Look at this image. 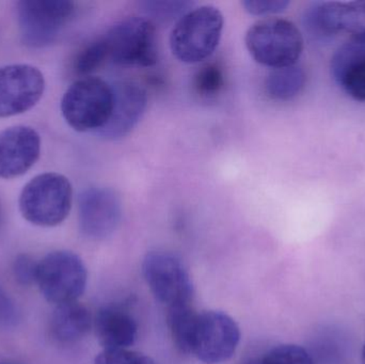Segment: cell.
I'll list each match as a JSON object with an SVG mask.
<instances>
[{
  "label": "cell",
  "instance_id": "cell-30",
  "mask_svg": "<svg viewBox=\"0 0 365 364\" xmlns=\"http://www.w3.org/2000/svg\"><path fill=\"white\" fill-rule=\"evenodd\" d=\"M0 364H21V363H9V361H4V363H0Z\"/></svg>",
  "mask_w": 365,
  "mask_h": 364
},
{
  "label": "cell",
  "instance_id": "cell-29",
  "mask_svg": "<svg viewBox=\"0 0 365 364\" xmlns=\"http://www.w3.org/2000/svg\"><path fill=\"white\" fill-rule=\"evenodd\" d=\"M362 364H365V345L364 350H362Z\"/></svg>",
  "mask_w": 365,
  "mask_h": 364
},
{
  "label": "cell",
  "instance_id": "cell-25",
  "mask_svg": "<svg viewBox=\"0 0 365 364\" xmlns=\"http://www.w3.org/2000/svg\"><path fill=\"white\" fill-rule=\"evenodd\" d=\"M38 262L28 254H19L13 263L15 280L21 286H30L36 284Z\"/></svg>",
  "mask_w": 365,
  "mask_h": 364
},
{
  "label": "cell",
  "instance_id": "cell-17",
  "mask_svg": "<svg viewBox=\"0 0 365 364\" xmlns=\"http://www.w3.org/2000/svg\"><path fill=\"white\" fill-rule=\"evenodd\" d=\"M92 328L93 318L83 303L73 301L56 306L51 318V331L60 343H76L87 337Z\"/></svg>",
  "mask_w": 365,
  "mask_h": 364
},
{
  "label": "cell",
  "instance_id": "cell-1",
  "mask_svg": "<svg viewBox=\"0 0 365 364\" xmlns=\"http://www.w3.org/2000/svg\"><path fill=\"white\" fill-rule=\"evenodd\" d=\"M72 200V185L64 175L43 173L28 182L21 190L19 211L30 224L51 228L66 219Z\"/></svg>",
  "mask_w": 365,
  "mask_h": 364
},
{
  "label": "cell",
  "instance_id": "cell-7",
  "mask_svg": "<svg viewBox=\"0 0 365 364\" xmlns=\"http://www.w3.org/2000/svg\"><path fill=\"white\" fill-rule=\"evenodd\" d=\"M240 342V329L231 316L204 311L195 316L189 355L205 364H220L233 357Z\"/></svg>",
  "mask_w": 365,
  "mask_h": 364
},
{
  "label": "cell",
  "instance_id": "cell-10",
  "mask_svg": "<svg viewBox=\"0 0 365 364\" xmlns=\"http://www.w3.org/2000/svg\"><path fill=\"white\" fill-rule=\"evenodd\" d=\"M45 90L42 72L30 64L0 68V118L21 115L36 106Z\"/></svg>",
  "mask_w": 365,
  "mask_h": 364
},
{
  "label": "cell",
  "instance_id": "cell-24",
  "mask_svg": "<svg viewBox=\"0 0 365 364\" xmlns=\"http://www.w3.org/2000/svg\"><path fill=\"white\" fill-rule=\"evenodd\" d=\"M94 364H156L153 359L130 350H104L96 356Z\"/></svg>",
  "mask_w": 365,
  "mask_h": 364
},
{
  "label": "cell",
  "instance_id": "cell-5",
  "mask_svg": "<svg viewBox=\"0 0 365 364\" xmlns=\"http://www.w3.org/2000/svg\"><path fill=\"white\" fill-rule=\"evenodd\" d=\"M87 281L86 265L74 252L57 250L38 262L36 284L43 297L53 305L78 301Z\"/></svg>",
  "mask_w": 365,
  "mask_h": 364
},
{
  "label": "cell",
  "instance_id": "cell-6",
  "mask_svg": "<svg viewBox=\"0 0 365 364\" xmlns=\"http://www.w3.org/2000/svg\"><path fill=\"white\" fill-rule=\"evenodd\" d=\"M108 56L121 66H152L158 62V40L153 21L132 16L115 24L104 36Z\"/></svg>",
  "mask_w": 365,
  "mask_h": 364
},
{
  "label": "cell",
  "instance_id": "cell-21",
  "mask_svg": "<svg viewBox=\"0 0 365 364\" xmlns=\"http://www.w3.org/2000/svg\"><path fill=\"white\" fill-rule=\"evenodd\" d=\"M107 58H109V56L105 38H98L79 51L75 60V71L77 74L87 77V75L98 70Z\"/></svg>",
  "mask_w": 365,
  "mask_h": 364
},
{
  "label": "cell",
  "instance_id": "cell-20",
  "mask_svg": "<svg viewBox=\"0 0 365 364\" xmlns=\"http://www.w3.org/2000/svg\"><path fill=\"white\" fill-rule=\"evenodd\" d=\"M225 85V73L217 63L204 64L195 75L193 87L201 98H212L220 93Z\"/></svg>",
  "mask_w": 365,
  "mask_h": 364
},
{
  "label": "cell",
  "instance_id": "cell-22",
  "mask_svg": "<svg viewBox=\"0 0 365 364\" xmlns=\"http://www.w3.org/2000/svg\"><path fill=\"white\" fill-rule=\"evenodd\" d=\"M261 364H315L308 350L294 344L272 348L262 356Z\"/></svg>",
  "mask_w": 365,
  "mask_h": 364
},
{
  "label": "cell",
  "instance_id": "cell-3",
  "mask_svg": "<svg viewBox=\"0 0 365 364\" xmlns=\"http://www.w3.org/2000/svg\"><path fill=\"white\" fill-rule=\"evenodd\" d=\"M253 59L272 68L295 66L304 51V38L295 24L269 17L253 24L245 38Z\"/></svg>",
  "mask_w": 365,
  "mask_h": 364
},
{
  "label": "cell",
  "instance_id": "cell-12",
  "mask_svg": "<svg viewBox=\"0 0 365 364\" xmlns=\"http://www.w3.org/2000/svg\"><path fill=\"white\" fill-rule=\"evenodd\" d=\"M79 227L81 232L91 239H105L110 236L122 217L121 201L108 188H90L78 200Z\"/></svg>",
  "mask_w": 365,
  "mask_h": 364
},
{
  "label": "cell",
  "instance_id": "cell-2",
  "mask_svg": "<svg viewBox=\"0 0 365 364\" xmlns=\"http://www.w3.org/2000/svg\"><path fill=\"white\" fill-rule=\"evenodd\" d=\"M222 13L212 6L189 10L175 24L170 36L173 55L185 63H199L214 53L222 36Z\"/></svg>",
  "mask_w": 365,
  "mask_h": 364
},
{
  "label": "cell",
  "instance_id": "cell-9",
  "mask_svg": "<svg viewBox=\"0 0 365 364\" xmlns=\"http://www.w3.org/2000/svg\"><path fill=\"white\" fill-rule=\"evenodd\" d=\"M16 11L24 44L40 48L57 40L72 19L75 6L68 0H21Z\"/></svg>",
  "mask_w": 365,
  "mask_h": 364
},
{
  "label": "cell",
  "instance_id": "cell-4",
  "mask_svg": "<svg viewBox=\"0 0 365 364\" xmlns=\"http://www.w3.org/2000/svg\"><path fill=\"white\" fill-rule=\"evenodd\" d=\"M113 104V87L103 79L87 76L66 90L61 113L66 123L77 132H98L108 121Z\"/></svg>",
  "mask_w": 365,
  "mask_h": 364
},
{
  "label": "cell",
  "instance_id": "cell-15",
  "mask_svg": "<svg viewBox=\"0 0 365 364\" xmlns=\"http://www.w3.org/2000/svg\"><path fill=\"white\" fill-rule=\"evenodd\" d=\"M331 73L345 93L365 102V38H351L336 51L332 58Z\"/></svg>",
  "mask_w": 365,
  "mask_h": 364
},
{
  "label": "cell",
  "instance_id": "cell-11",
  "mask_svg": "<svg viewBox=\"0 0 365 364\" xmlns=\"http://www.w3.org/2000/svg\"><path fill=\"white\" fill-rule=\"evenodd\" d=\"M304 21L308 31L317 38L345 32L353 38H364L365 1L315 2L307 9Z\"/></svg>",
  "mask_w": 365,
  "mask_h": 364
},
{
  "label": "cell",
  "instance_id": "cell-28",
  "mask_svg": "<svg viewBox=\"0 0 365 364\" xmlns=\"http://www.w3.org/2000/svg\"><path fill=\"white\" fill-rule=\"evenodd\" d=\"M262 357H249L242 364H261Z\"/></svg>",
  "mask_w": 365,
  "mask_h": 364
},
{
  "label": "cell",
  "instance_id": "cell-14",
  "mask_svg": "<svg viewBox=\"0 0 365 364\" xmlns=\"http://www.w3.org/2000/svg\"><path fill=\"white\" fill-rule=\"evenodd\" d=\"M113 91V110L98 134L104 138L117 140L130 134L140 121L147 108L148 95L141 85L133 81L117 83Z\"/></svg>",
  "mask_w": 365,
  "mask_h": 364
},
{
  "label": "cell",
  "instance_id": "cell-18",
  "mask_svg": "<svg viewBox=\"0 0 365 364\" xmlns=\"http://www.w3.org/2000/svg\"><path fill=\"white\" fill-rule=\"evenodd\" d=\"M306 83V72L295 64L274 68L266 78L265 91L272 100H289L302 93Z\"/></svg>",
  "mask_w": 365,
  "mask_h": 364
},
{
  "label": "cell",
  "instance_id": "cell-13",
  "mask_svg": "<svg viewBox=\"0 0 365 364\" xmlns=\"http://www.w3.org/2000/svg\"><path fill=\"white\" fill-rule=\"evenodd\" d=\"M40 135L30 126L17 125L0 132V177L25 175L38 160Z\"/></svg>",
  "mask_w": 365,
  "mask_h": 364
},
{
  "label": "cell",
  "instance_id": "cell-8",
  "mask_svg": "<svg viewBox=\"0 0 365 364\" xmlns=\"http://www.w3.org/2000/svg\"><path fill=\"white\" fill-rule=\"evenodd\" d=\"M143 273L155 298L168 308L192 305V280L179 256L163 250L150 251Z\"/></svg>",
  "mask_w": 365,
  "mask_h": 364
},
{
  "label": "cell",
  "instance_id": "cell-23",
  "mask_svg": "<svg viewBox=\"0 0 365 364\" xmlns=\"http://www.w3.org/2000/svg\"><path fill=\"white\" fill-rule=\"evenodd\" d=\"M192 2L189 1H145L141 2L143 10L150 21L155 19L160 23H168L173 19H181L182 15L188 12L189 6Z\"/></svg>",
  "mask_w": 365,
  "mask_h": 364
},
{
  "label": "cell",
  "instance_id": "cell-26",
  "mask_svg": "<svg viewBox=\"0 0 365 364\" xmlns=\"http://www.w3.org/2000/svg\"><path fill=\"white\" fill-rule=\"evenodd\" d=\"M21 320L16 303L0 286V331L14 328Z\"/></svg>",
  "mask_w": 365,
  "mask_h": 364
},
{
  "label": "cell",
  "instance_id": "cell-19",
  "mask_svg": "<svg viewBox=\"0 0 365 364\" xmlns=\"http://www.w3.org/2000/svg\"><path fill=\"white\" fill-rule=\"evenodd\" d=\"M195 316L197 312L193 310L192 305L168 308L167 324L175 346L182 354L189 355L191 333Z\"/></svg>",
  "mask_w": 365,
  "mask_h": 364
},
{
  "label": "cell",
  "instance_id": "cell-16",
  "mask_svg": "<svg viewBox=\"0 0 365 364\" xmlns=\"http://www.w3.org/2000/svg\"><path fill=\"white\" fill-rule=\"evenodd\" d=\"M93 329L104 350H128L138 337V324L134 316L119 306L98 310L93 318Z\"/></svg>",
  "mask_w": 365,
  "mask_h": 364
},
{
  "label": "cell",
  "instance_id": "cell-27",
  "mask_svg": "<svg viewBox=\"0 0 365 364\" xmlns=\"http://www.w3.org/2000/svg\"><path fill=\"white\" fill-rule=\"evenodd\" d=\"M289 2L287 0H245L242 1L245 10L252 15L278 14L287 10Z\"/></svg>",
  "mask_w": 365,
  "mask_h": 364
}]
</instances>
